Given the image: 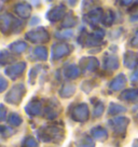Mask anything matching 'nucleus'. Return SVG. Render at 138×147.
Listing matches in <instances>:
<instances>
[{
    "label": "nucleus",
    "instance_id": "f257e3e1",
    "mask_svg": "<svg viewBox=\"0 0 138 147\" xmlns=\"http://www.w3.org/2000/svg\"><path fill=\"white\" fill-rule=\"evenodd\" d=\"M37 136L43 143L56 142L64 136V130L58 125H46L38 130Z\"/></svg>",
    "mask_w": 138,
    "mask_h": 147
},
{
    "label": "nucleus",
    "instance_id": "f03ea898",
    "mask_svg": "<svg viewBox=\"0 0 138 147\" xmlns=\"http://www.w3.org/2000/svg\"><path fill=\"white\" fill-rule=\"evenodd\" d=\"M1 30L3 34H8V32H21L23 29L24 24L22 21H19L17 18H15L9 13H5L1 15Z\"/></svg>",
    "mask_w": 138,
    "mask_h": 147
},
{
    "label": "nucleus",
    "instance_id": "7ed1b4c3",
    "mask_svg": "<svg viewBox=\"0 0 138 147\" xmlns=\"http://www.w3.org/2000/svg\"><path fill=\"white\" fill-rule=\"evenodd\" d=\"M25 94H26V88L23 83L15 84L5 95V101L12 105H19Z\"/></svg>",
    "mask_w": 138,
    "mask_h": 147
},
{
    "label": "nucleus",
    "instance_id": "20e7f679",
    "mask_svg": "<svg viewBox=\"0 0 138 147\" xmlns=\"http://www.w3.org/2000/svg\"><path fill=\"white\" fill-rule=\"evenodd\" d=\"M25 38L31 42H48L50 40V35L46 32V28L43 27H38L36 29H32L30 32H28L25 35Z\"/></svg>",
    "mask_w": 138,
    "mask_h": 147
},
{
    "label": "nucleus",
    "instance_id": "39448f33",
    "mask_svg": "<svg viewBox=\"0 0 138 147\" xmlns=\"http://www.w3.org/2000/svg\"><path fill=\"white\" fill-rule=\"evenodd\" d=\"M72 51V47L66 42H56L52 46L51 55L53 60H60L66 55H68Z\"/></svg>",
    "mask_w": 138,
    "mask_h": 147
},
{
    "label": "nucleus",
    "instance_id": "423d86ee",
    "mask_svg": "<svg viewBox=\"0 0 138 147\" xmlns=\"http://www.w3.org/2000/svg\"><path fill=\"white\" fill-rule=\"evenodd\" d=\"M108 123L111 127L112 131L115 132V134L123 135L129 123V119L126 117H117V118H112L109 120Z\"/></svg>",
    "mask_w": 138,
    "mask_h": 147
},
{
    "label": "nucleus",
    "instance_id": "0eeeda50",
    "mask_svg": "<svg viewBox=\"0 0 138 147\" xmlns=\"http://www.w3.org/2000/svg\"><path fill=\"white\" fill-rule=\"evenodd\" d=\"M71 118L78 122H84L88 119V107L85 103H81L71 111Z\"/></svg>",
    "mask_w": 138,
    "mask_h": 147
},
{
    "label": "nucleus",
    "instance_id": "6e6552de",
    "mask_svg": "<svg viewBox=\"0 0 138 147\" xmlns=\"http://www.w3.org/2000/svg\"><path fill=\"white\" fill-rule=\"evenodd\" d=\"M26 68V63L25 62H19V63H16L14 65H11L9 67H7L5 69V74L10 77L11 79H16L19 76H21L23 71Z\"/></svg>",
    "mask_w": 138,
    "mask_h": 147
},
{
    "label": "nucleus",
    "instance_id": "1a4fd4ad",
    "mask_svg": "<svg viewBox=\"0 0 138 147\" xmlns=\"http://www.w3.org/2000/svg\"><path fill=\"white\" fill-rule=\"evenodd\" d=\"M79 66L82 68L83 73L96 70L99 66V63L96 57H82L79 62Z\"/></svg>",
    "mask_w": 138,
    "mask_h": 147
},
{
    "label": "nucleus",
    "instance_id": "9d476101",
    "mask_svg": "<svg viewBox=\"0 0 138 147\" xmlns=\"http://www.w3.org/2000/svg\"><path fill=\"white\" fill-rule=\"evenodd\" d=\"M65 7L63 5H57V7H54V8H52V9L48 12V15H46V18L48 20L50 21V22H58L60 21V18H64L65 15Z\"/></svg>",
    "mask_w": 138,
    "mask_h": 147
},
{
    "label": "nucleus",
    "instance_id": "9b49d317",
    "mask_svg": "<svg viewBox=\"0 0 138 147\" xmlns=\"http://www.w3.org/2000/svg\"><path fill=\"white\" fill-rule=\"evenodd\" d=\"M119 59H118L117 55L110 54V53L105 54V57H104V68L108 69V70H115V69L119 68Z\"/></svg>",
    "mask_w": 138,
    "mask_h": 147
},
{
    "label": "nucleus",
    "instance_id": "f8f14e48",
    "mask_svg": "<svg viewBox=\"0 0 138 147\" xmlns=\"http://www.w3.org/2000/svg\"><path fill=\"white\" fill-rule=\"evenodd\" d=\"M102 18H104V11H102L100 8L92 10V11H90V12L85 15V20H86L88 23L91 24V25L97 24L98 22L102 21Z\"/></svg>",
    "mask_w": 138,
    "mask_h": 147
},
{
    "label": "nucleus",
    "instance_id": "ddd939ff",
    "mask_svg": "<svg viewBox=\"0 0 138 147\" xmlns=\"http://www.w3.org/2000/svg\"><path fill=\"white\" fill-rule=\"evenodd\" d=\"M43 109H44V116L48 119H54L60 114V106L55 101H52Z\"/></svg>",
    "mask_w": 138,
    "mask_h": 147
},
{
    "label": "nucleus",
    "instance_id": "4468645a",
    "mask_svg": "<svg viewBox=\"0 0 138 147\" xmlns=\"http://www.w3.org/2000/svg\"><path fill=\"white\" fill-rule=\"evenodd\" d=\"M42 104L39 101H30L25 106V111L29 116H37L41 113Z\"/></svg>",
    "mask_w": 138,
    "mask_h": 147
},
{
    "label": "nucleus",
    "instance_id": "2eb2a0df",
    "mask_svg": "<svg viewBox=\"0 0 138 147\" xmlns=\"http://www.w3.org/2000/svg\"><path fill=\"white\" fill-rule=\"evenodd\" d=\"M126 84V77L124 74H119L109 84V88L113 91H120L121 89H123Z\"/></svg>",
    "mask_w": 138,
    "mask_h": 147
},
{
    "label": "nucleus",
    "instance_id": "dca6fc26",
    "mask_svg": "<svg viewBox=\"0 0 138 147\" xmlns=\"http://www.w3.org/2000/svg\"><path fill=\"white\" fill-rule=\"evenodd\" d=\"M123 63L127 68H134L138 63V55L133 52V51H129L124 54V59H123Z\"/></svg>",
    "mask_w": 138,
    "mask_h": 147
},
{
    "label": "nucleus",
    "instance_id": "f3484780",
    "mask_svg": "<svg viewBox=\"0 0 138 147\" xmlns=\"http://www.w3.org/2000/svg\"><path fill=\"white\" fill-rule=\"evenodd\" d=\"M14 10H15V13L23 18H29V15L31 13V7L28 3H24V2L23 3H17L15 5Z\"/></svg>",
    "mask_w": 138,
    "mask_h": 147
},
{
    "label": "nucleus",
    "instance_id": "a211bd4d",
    "mask_svg": "<svg viewBox=\"0 0 138 147\" xmlns=\"http://www.w3.org/2000/svg\"><path fill=\"white\" fill-rule=\"evenodd\" d=\"M120 100L126 102H138V90L137 89H129L122 92L119 96Z\"/></svg>",
    "mask_w": 138,
    "mask_h": 147
},
{
    "label": "nucleus",
    "instance_id": "6ab92c4d",
    "mask_svg": "<svg viewBox=\"0 0 138 147\" xmlns=\"http://www.w3.org/2000/svg\"><path fill=\"white\" fill-rule=\"evenodd\" d=\"M91 134L92 136L97 141H106L108 138V133H107L106 129H104L102 127H95L91 130Z\"/></svg>",
    "mask_w": 138,
    "mask_h": 147
},
{
    "label": "nucleus",
    "instance_id": "aec40b11",
    "mask_svg": "<svg viewBox=\"0 0 138 147\" xmlns=\"http://www.w3.org/2000/svg\"><path fill=\"white\" fill-rule=\"evenodd\" d=\"M76 92V86L72 83H64L62 89L60 90V95L64 98L72 96Z\"/></svg>",
    "mask_w": 138,
    "mask_h": 147
},
{
    "label": "nucleus",
    "instance_id": "412c9836",
    "mask_svg": "<svg viewBox=\"0 0 138 147\" xmlns=\"http://www.w3.org/2000/svg\"><path fill=\"white\" fill-rule=\"evenodd\" d=\"M65 77H67L69 79H76L79 77L80 75V68L77 65H69L67 66L64 70Z\"/></svg>",
    "mask_w": 138,
    "mask_h": 147
},
{
    "label": "nucleus",
    "instance_id": "4be33fe9",
    "mask_svg": "<svg viewBox=\"0 0 138 147\" xmlns=\"http://www.w3.org/2000/svg\"><path fill=\"white\" fill-rule=\"evenodd\" d=\"M9 49L14 53H22L27 49V43L22 40H17V41L12 42L9 46Z\"/></svg>",
    "mask_w": 138,
    "mask_h": 147
},
{
    "label": "nucleus",
    "instance_id": "5701e85b",
    "mask_svg": "<svg viewBox=\"0 0 138 147\" xmlns=\"http://www.w3.org/2000/svg\"><path fill=\"white\" fill-rule=\"evenodd\" d=\"M77 147H95V143L93 141V138L88 135H82L81 138L77 141L76 144Z\"/></svg>",
    "mask_w": 138,
    "mask_h": 147
},
{
    "label": "nucleus",
    "instance_id": "b1692460",
    "mask_svg": "<svg viewBox=\"0 0 138 147\" xmlns=\"http://www.w3.org/2000/svg\"><path fill=\"white\" fill-rule=\"evenodd\" d=\"M77 22H78L77 16H76L72 12H69V13H67L65 15L62 26H63V27H72V26H74V25L77 24Z\"/></svg>",
    "mask_w": 138,
    "mask_h": 147
},
{
    "label": "nucleus",
    "instance_id": "393cba45",
    "mask_svg": "<svg viewBox=\"0 0 138 147\" xmlns=\"http://www.w3.org/2000/svg\"><path fill=\"white\" fill-rule=\"evenodd\" d=\"M22 122H23L22 117H21L19 114H16V113H12V114L8 117V123H9L10 125H12V127H19Z\"/></svg>",
    "mask_w": 138,
    "mask_h": 147
},
{
    "label": "nucleus",
    "instance_id": "a878e982",
    "mask_svg": "<svg viewBox=\"0 0 138 147\" xmlns=\"http://www.w3.org/2000/svg\"><path fill=\"white\" fill-rule=\"evenodd\" d=\"M33 54L37 56V59L41 61H46L48 59V50L44 47H38V48H35L33 50Z\"/></svg>",
    "mask_w": 138,
    "mask_h": 147
},
{
    "label": "nucleus",
    "instance_id": "bb28decb",
    "mask_svg": "<svg viewBox=\"0 0 138 147\" xmlns=\"http://www.w3.org/2000/svg\"><path fill=\"white\" fill-rule=\"evenodd\" d=\"M125 108L123 106L119 105V104H115V103H111L109 106V114L110 115H117V114H121V113H124Z\"/></svg>",
    "mask_w": 138,
    "mask_h": 147
},
{
    "label": "nucleus",
    "instance_id": "cd10ccee",
    "mask_svg": "<svg viewBox=\"0 0 138 147\" xmlns=\"http://www.w3.org/2000/svg\"><path fill=\"white\" fill-rule=\"evenodd\" d=\"M113 21H115V14H113V12L111 10H109V11H107L106 14H104V18H102L101 22H102V24L109 26V25L113 23Z\"/></svg>",
    "mask_w": 138,
    "mask_h": 147
},
{
    "label": "nucleus",
    "instance_id": "c85d7f7f",
    "mask_svg": "<svg viewBox=\"0 0 138 147\" xmlns=\"http://www.w3.org/2000/svg\"><path fill=\"white\" fill-rule=\"evenodd\" d=\"M22 147H39V145H38L37 141L32 136H27L24 140Z\"/></svg>",
    "mask_w": 138,
    "mask_h": 147
},
{
    "label": "nucleus",
    "instance_id": "c756f323",
    "mask_svg": "<svg viewBox=\"0 0 138 147\" xmlns=\"http://www.w3.org/2000/svg\"><path fill=\"white\" fill-rule=\"evenodd\" d=\"M104 109H105V105L102 102H97L95 106H94V116L95 117H99V116L102 115L104 113Z\"/></svg>",
    "mask_w": 138,
    "mask_h": 147
},
{
    "label": "nucleus",
    "instance_id": "7c9ffc66",
    "mask_svg": "<svg viewBox=\"0 0 138 147\" xmlns=\"http://www.w3.org/2000/svg\"><path fill=\"white\" fill-rule=\"evenodd\" d=\"M74 35V32L72 30H65V32H56V37L60 38V39H67V38H70V37Z\"/></svg>",
    "mask_w": 138,
    "mask_h": 147
},
{
    "label": "nucleus",
    "instance_id": "2f4dec72",
    "mask_svg": "<svg viewBox=\"0 0 138 147\" xmlns=\"http://www.w3.org/2000/svg\"><path fill=\"white\" fill-rule=\"evenodd\" d=\"M12 134H13V130L11 129V127H5V125L1 127V135H2V138H8V136H11Z\"/></svg>",
    "mask_w": 138,
    "mask_h": 147
},
{
    "label": "nucleus",
    "instance_id": "473e14b6",
    "mask_svg": "<svg viewBox=\"0 0 138 147\" xmlns=\"http://www.w3.org/2000/svg\"><path fill=\"white\" fill-rule=\"evenodd\" d=\"M131 47L132 48H138V30L136 32L135 36L132 38V40H131Z\"/></svg>",
    "mask_w": 138,
    "mask_h": 147
},
{
    "label": "nucleus",
    "instance_id": "72a5a7b5",
    "mask_svg": "<svg viewBox=\"0 0 138 147\" xmlns=\"http://www.w3.org/2000/svg\"><path fill=\"white\" fill-rule=\"evenodd\" d=\"M0 81H1V88H0V91L3 92L5 90V88L8 87V83H7V80L5 79V77H3V76H1Z\"/></svg>",
    "mask_w": 138,
    "mask_h": 147
},
{
    "label": "nucleus",
    "instance_id": "f704fd0d",
    "mask_svg": "<svg viewBox=\"0 0 138 147\" xmlns=\"http://www.w3.org/2000/svg\"><path fill=\"white\" fill-rule=\"evenodd\" d=\"M0 110H1V120L3 121V120L5 119V111H7V109H5V107L3 104L1 105V109Z\"/></svg>",
    "mask_w": 138,
    "mask_h": 147
},
{
    "label": "nucleus",
    "instance_id": "c9c22d12",
    "mask_svg": "<svg viewBox=\"0 0 138 147\" xmlns=\"http://www.w3.org/2000/svg\"><path fill=\"white\" fill-rule=\"evenodd\" d=\"M131 79L133 80V81H136V80H138V69L134 73V75L131 77Z\"/></svg>",
    "mask_w": 138,
    "mask_h": 147
},
{
    "label": "nucleus",
    "instance_id": "e433bc0d",
    "mask_svg": "<svg viewBox=\"0 0 138 147\" xmlns=\"http://www.w3.org/2000/svg\"><path fill=\"white\" fill-rule=\"evenodd\" d=\"M39 21H40V20H39L38 18H32V20H31V23H30V24H31V25H33V24H36L35 22H39Z\"/></svg>",
    "mask_w": 138,
    "mask_h": 147
},
{
    "label": "nucleus",
    "instance_id": "4c0bfd02",
    "mask_svg": "<svg viewBox=\"0 0 138 147\" xmlns=\"http://www.w3.org/2000/svg\"><path fill=\"white\" fill-rule=\"evenodd\" d=\"M133 147H138V140H136V141H134V143H133Z\"/></svg>",
    "mask_w": 138,
    "mask_h": 147
},
{
    "label": "nucleus",
    "instance_id": "58836bf2",
    "mask_svg": "<svg viewBox=\"0 0 138 147\" xmlns=\"http://www.w3.org/2000/svg\"><path fill=\"white\" fill-rule=\"evenodd\" d=\"M137 119H138V115H137Z\"/></svg>",
    "mask_w": 138,
    "mask_h": 147
}]
</instances>
